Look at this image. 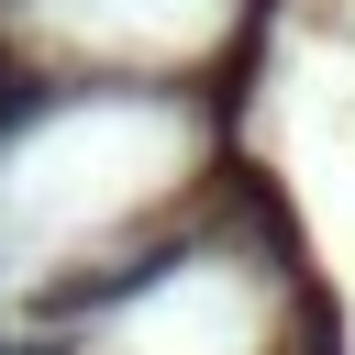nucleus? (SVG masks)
Segmentation results:
<instances>
[{
	"instance_id": "1",
	"label": "nucleus",
	"mask_w": 355,
	"mask_h": 355,
	"mask_svg": "<svg viewBox=\"0 0 355 355\" xmlns=\"http://www.w3.org/2000/svg\"><path fill=\"white\" fill-rule=\"evenodd\" d=\"M155 266H166V244H144V255H122V266H100V277H55V288H44V311H55V322H78V311H111V300H133Z\"/></svg>"
}]
</instances>
